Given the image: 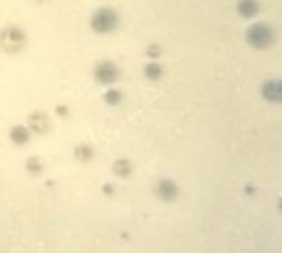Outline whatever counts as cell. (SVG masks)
<instances>
[{
  "instance_id": "4",
  "label": "cell",
  "mask_w": 282,
  "mask_h": 253,
  "mask_svg": "<svg viewBox=\"0 0 282 253\" xmlns=\"http://www.w3.org/2000/svg\"><path fill=\"white\" fill-rule=\"evenodd\" d=\"M94 75H95V80L99 82L100 85H111L118 80L119 70L118 66H116V63L109 62V60H104V62H99L95 65Z\"/></svg>"
},
{
  "instance_id": "18",
  "label": "cell",
  "mask_w": 282,
  "mask_h": 253,
  "mask_svg": "<svg viewBox=\"0 0 282 253\" xmlns=\"http://www.w3.org/2000/svg\"><path fill=\"white\" fill-rule=\"evenodd\" d=\"M39 2H44V0H39Z\"/></svg>"
},
{
  "instance_id": "10",
  "label": "cell",
  "mask_w": 282,
  "mask_h": 253,
  "mask_svg": "<svg viewBox=\"0 0 282 253\" xmlns=\"http://www.w3.org/2000/svg\"><path fill=\"white\" fill-rule=\"evenodd\" d=\"M112 172H114L118 177H123V179H126V177L131 175L133 168H131L129 160H126V158H119V160H116L114 165H112Z\"/></svg>"
},
{
  "instance_id": "5",
  "label": "cell",
  "mask_w": 282,
  "mask_h": 253,
  "mask_svg": "<svg viewBox=\"0 0 282 253\" xmlns=\"http://www.w3.org/2000/svg\"><path fill=\"white\" fill-rule=\"evenodd\" d=\"M28 124H29V127L34 131V133L43 134V133H46L48 127H50V119H48L46 112L34 111V112H31V114H29Z\"/></svg>"
},
{
  "instance_id": "13",
  "label": "cell",
  "mask_w": 282,
  "mask_h": 253,
  "mask_svg": "<svg viewBox=\"0 0 282 253\" xmlns=\"http://www.w3.org/2000/svg\"><path fill=\"white\" fill-rule=\"evenodd\" d=\"M26 168H28V172L31 173V175H39V173L43 172V161L36 157H31L26 161Z\"/></svg>"
},
{
  "instance_id": "9",
  "label": "cell",
  "mask_w": 282,
  "mask_h": 253,
  "mask_svg": "<svg viewBox=\"0 0 282 253\" xmlns=\"http://www.w3.org/2000/svg\"><path fill=\"white\" fill-rule=\"evenodd\" d=\"M9 136L16 145H26V143L29 141V138H31L29 129L26 126H14L12 129H10Z\"/></svg>"
},
{
  "instance_id": "16",
  "label": "cell",
  "mask_w": 282,
  "mask_h": 253,
  "mask_svg": "<svg viewBox=\"0 0 282 253\" xmlns=\"http://www.w3.org/2000/svg\"><path fill=\"white\" fill-rule=\"evenodd\" d=\"M56 114L60 116V118H66V116L70 114V109H68V105H63V104H60V105H56Z\"/></svg>"
},
{
  "instance_id": "8",
  "label": "cell",
  "mask_w": 282,
  "mask_h": 253,
  "mask_svg": "<svg viewBox=\"0 0 282 253\" xmlns=\"http://www.w3.org/2000/svg\"><path fill=\"white\" fill-rule=\"evenodd\" d=\"M236 10L242 17L250 19L253 16H257L258 12V2L257 0H240L238 5H236Z\"/></svg>"
},
{
  "instance_id": "1",
  "label": "cell",
  "mask_w": 282,
  "mask_h": 253,
  "mask_svg": "<svg viewBox=\"0 0 282 253\" xmlns=\"http://www.w3.org/2000/svg\"><path fill=\"white\" fill-rule=\"evenodd\" d=\"M28 44V36L17 26H7L0 32V48L9 55H17Z\"/></svg>"
},
{
  "instance_id": "12",
  "label": "cell",
  "mask_w": 282,
  "mask_h": 253,
  "mask_svg": "<svg viewBox=\"0 0 282 253\" xmlns=\"http://www.w3.org/2000/svg\"><path fill=\"white\" fill-rule=\"evenodd\" d=\"M161 75H163V68H161L158 63H150V65L145 66V77L148 80H160Z\"/></svg>"
},
{
  "instance_id": "7",
  "label": "cell",
  "mask_w": 282,
  "mask_h": 253,
  "mask_svg": "<svg viewBox=\"0 0 282 253\" xmlns=\"http://www.w3.org/2000/svg\"><path fill=\"white\" fill-rule=\"evenodd\" d=\"M262 95L269 102H281L282 100V89L279 80H267L262 87Z\"/></svg>"
},
{
  "instance_id": "2",
  "label": "cell",
  "mask_w": 282,
  "mask_h": 253,
  "mask_svg": "<svg viewBox=\"0 0 282 253\" xmlns=\"http://www.w3.org/2000/svg\"><path fill=\"white\" fill-rule=\"evenodd\" d=\"M247 43L257 50H264V48L270 46L274 43L272 28L265 22H257V24L250 26L247 31Z\"/></svg>"
},
{
  "instance_id": "11",
  "label": "cell",
  "mask_w": 282,
  "mask_h": 253,
  "mask_svg": "<svg viewBox=\"0 0 282 253\" xmlns=\"http://www.w3.org/2000/svg\"><path fill=\"white\" fill-rule=\"evenodd\" d=\"M73 153H75V158H77L78 161H82V163H87V161H90L94 158V150L92 146L89 145H77Z\"/></svg>"
},
{
  "instance_id": "14",
  "label": "cell",
  "mask_w": 282,
  "mask_h": 253,
  "mask_svg": "<svg viewBox=\"0 0 282 253\" xmlns=\"http://www.w3.org/2000/svg\"><path fill=\"white\" fill-rule=\"evenodd\" d=\"M104 100H106L109 105H118L119 102L123 100V94L116 89H109L107 92L104 94Z\"/></svg>"
},
{
  "instance_id": "3",
  "label": "cell",
  "mask_w": 282,
  "mask_h": 253,
  "mask_svg": "<svg viewBox=\"0 0 282 253\" xmlns=\"http://www.w3.org/2000/svg\"><path fill=\"white\" fill-rule=\"evenodd\" d=\"M90 28H92V31L99 34L112 32L118 28V14L109 7H102L90 19Z\"/></svg>"
},
{
  "instance_id": "15",
  "label": "cell",
  "mask_w": 282,
  "mask_h": 253,
  "mask_svg": "<svg viewBox=\"0 0 282 253\" xmlns=\"http://www.w3.org/2000/svg\"><path fill=\"white\" fill-rule=\"evenodd\" d=\"M146 55H148L150 58H158V56L161 55L160 44H150V46L146 48Z\"/></svg>"
},
{
  "instance_id": "6",
  "label": "cell",
  "mask_w": 282,
  "mask_h": 253,
  "mask_svg": "<svg viewBox=\"0 0 282 253\" xmlns=\"http://www.w3.org/2000/svg\"><path fill=\"white\" fill-rule=\"evenodd\" d=\"M157 195H158L161 201H174L177 195H179V187L172 180L163 179L157 184Z\"/></svg>"
},
{
  "instance_id": "17",
  "label": "cell",
  "mask_w": 282,
  "mask_h": 253,
  "mask_svg": "<svg viewBox=\"0 0 282 253\" xmlns=\"http://www.w3.org/2000/svg\"><path fill=\"white\" fill-rule=\"evenodd\" d=\"M102 192L106 195H112V194H114V187H112L111 184H104V186H102Z\"/></svg>"
}]
</instances>
